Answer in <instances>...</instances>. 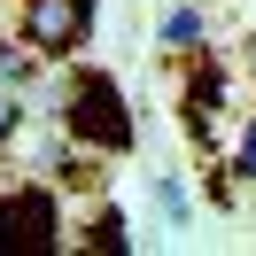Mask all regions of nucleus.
<instances>
[{"label":"nucleus","instance_id":"nucleus-6","mask_svg":"<svg viewBox=\"0 0 256 256\" xmlns=\"http://www.w3.org/2000/svg\"><path fill=\"white\" fill-rule=\"evenodd\" d=\"M86 248H109V256H124V248H132L124 218H116V210H94V225H86Z\"/></svg>","mask_w":256,"mask_h":256},{"label":"nucleus","instance_id":"nucleus-7","mask_svg":"<svg viewBox=\"0 0 256 256\" xmlns=\"http://www.w3.org/2000/svg\"><path fill=\"white\" fill-rule=\"evenodd\" d=\"M16 132H24V109H16V86H0V156L16 148Z\"/></svg>","mask_w":256,"mask_h":256},{"label":"nucleus","instance_id":"nucleus-2","mask_svg":"<svg viewBox=\"0 0 256 256\" xmlns=\"http://www.w3.org/2000/svg\"><path fill=\"white\" fill-rule=\"evenodd\" d=\"M62 202H54L47 186H8L0 194V256H54L62 248Z\"/></svg>","mask_w":256,"mask_h":256},{"label":"nucleus","instance_id":"nucleus-4","mask_svg":"<svg viewBox=\"0 0 256 256\" xmlns=\"http://www.w3.org/2000/svg\"><path fill=\"white\" fill-rule=\"evenodd\" d=\"M178 109H186V132L202 140V132L218 124V109H225V70H218V62H202V70L186 78V94H178Z\"/></svg>","mask_w":256,"mask_h":256},{"label":"nucleus","instance_id":"nucleus-5","mask_svg":"<svg viewBox=\"0 0 256 256\" xmlns=\"http://www.w3.org/2000/svg\"><path fill=\"white\" fill-rule=\"evenodd\" d=\"M194 39H210V8H171V16H163V47L194 54Z\"/></svg>","mask_w":256,"mask_h":256},{"label":"nucleus","instance_id":"nucleus-3","mask_svg":"<svg viewBox=\"0 0 256 256\" xmlns=\"http://www.w3.org/2000/svg\"><path fill=\"white\" fill-rule=\"evenodd\" d=\"M94 8L101 0H24L16 8V32L32 39V54H78L86 47V32H94Z\"/></svg>","mask_w":256,"mask_h":256},{"label":"nucleus","instance_id":"nucleus-8","mask_svg":"<svg viewBox=\"0 0 256 256\" xmlns=\"http://www.w3.org/2000/svg\"><path fill=\"white\" fill-rule=\"evenodd\" d=\"M233 171H240V186H256V116H248V132H240V148H233Z\"/></svg>","mask_w":256,"mask_h":256},{"label":"nucleus","instance_id":"nucleus-9","mask_svg":"<svg viewBox=\"0 0 256 256\" xmlns=\"http://www.w3.org/2000/svg\"><path fill=\"white\" fill-rule=\"evenodd\" d=\"M240 62H248V86H256V39H248V54H240Z\"/></svg>","mask_w":256,"mask_h":256},{"label":"nucleus","instance_id":"nucleus-1","mask_svg":"<svg viewBox=\"0 0 256 256\" xmlns=\"http://www.w3.org/2000/svg\"><path fill=\"white\" fill-rule=\"evenodd\" d=\"M62 132L78 148H101V156H124L132 148V116H124V86L109 78V70L78 62L62 78Z\"/></svg>","mask_w":256,"mask_h":256}]
</instances>
